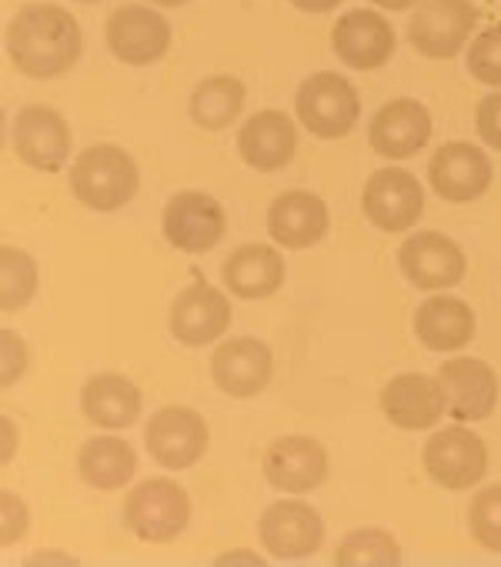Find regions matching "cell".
Wrapping results in <instances>:
<instances>
[{
	"label": "cell",
	"mask_w": 501,
	"mask_h": 567,
	"mask_svg": "<svg viewBox=\"0 0 501 567\" xmlns=\"http://www.w3.org/2000/svg\"><path fill=\"white\" fill-rule=\"evenodd\" d=\"M478 28V8L468 0H425L408 21L411 48L428 61H451Z\"/></svg>",
	"instance_id": "obj_5"
},
{
	"label": "cell",
	"mask_w": 501,
	"mask_h": 567,
	"mask_svg": "<svg viewBox=\"0 0 501 567\" xmlns=\"http://www.w3.org/2000/svg\"><path fill=\"white\" fill-rule=\"evenodd\" d=\"M258 537L272 557L298 560V557L315 554L325 544V517L311 504L288 497V501L272 504L262 514Z\"/></svg>",
	"instance_id": "obj_13"
},
{
	"label": "cell",
	"mask_w": 501,
	"mask_h": 567,
	"mask_svg": "<svg viewBox=\"0 0 501 567\" xmlns=\"http://www.w3.org/2000/svg\"><path fill=\"white\" fill-rule=\"evenodd\" d=\"M288 4L298 8V11H308V14H328L338 4H345V0H288Z\"/></svg>",
	"instance_id": "obj_36"
},
{
	"label": "cell",
	"mask_w": 501,
	"mask_h": 567,
	"mask_svg": "<svg viewBox=\"0 0 501 567\" xmlns=\"http://www.w3.org/2000/svg\"><path fill=\"white\" fill-rule=\"evenodd\" d=\"M164 237L174 250L204 254L214 250L227 234V217L217 197L204 190H177L164 207Z\"/></svg>",
	"instance_id": "obj_8"
},
{
	"label": "cell",
	"mask_w": 501,
	"mask_h": 567,
	"mask_svg": "<svg viewBox=\"0 0 501 567\" xmlns=\"http://www.w3.org/2000/svg\"><path fill=\"white\" fill-rule=\"evenodd\" d=\"M415 334L428 351L454 354L474 338V311L451 295H434L415 311Z\"/></svg>",
	"instance_id": "obj_25"
},
{
	"label": "cell",
	"mask_w": 501,
	"mask_h": 567,
	"mask_svg": "<svg viewBox=\"0 0 501 567\" xmlns=\"http://www.w3.org/2000/svg\"><path fill=\"white\" fill-rule=\"evenodd\" d=\"M438 378L448 391V414L461 424L484 421L498 404L494 368L478 358H448L438 368Z\"/></svg>",
	"instance_id": "obj_21"
},
{
	"label": "cell",
	"mask_w": 501,
	"mask_h": 567,
	"mask_svg": "<svg viewBox=\"0 0 501 567\" xmlns=\"http://www.w3.org/2000/svg\"><path fill=\"white\" fill-rule=\"evenodd\" d=\"M244 84L234 74H214L191 94V117L204 131H224L244 111Z\"/></svg>",
	"instance_id": "obj_28"
},
{
	"label": "cell",
	"mask_w": 501,
	"mask_h": 567,
	"mask_svg": "<svg viewBox=\"0 0 501 567\" xmlns=\"http://www.w3.org/2000/svg\"><path fill=\"white\" fill-rule=\"evenodd\" d=\"M398 560H401V544L391 530H381V527L351 530L335 550L338 567H361V564L385 567V564H398Z\"/></svg>",
	"instance_id": "obj_30"
},
{
	"label": "cell",
	"mask_w": 501,
	"mask_h": 567,
	"mask_svg": "<svg viewBox=\"0 0 501 567\" xmlns=\"http://www.w3.org/2000/svg\"><path fill=\"white\" fill-rule=\"evenodd\" d=\"M78 4H94V0H78Z\"/></svg>",
	"instance_id": "obj_41"
},
{
	"label": "cell",
	"mask_w": 501,
	"mask_h": 567,
	"mask_svg": "<svg viewBox=\"0 0 501 567\" xmlns=\"http://www.w3.org/2000/svg\"><path fill=\"white\" fill-rule=\"evenodd\" d=\"M81 411L91 424L104 431L131 427L141 414V388L114 371L94 374L81 391Z\"/></svg>",
	"instance_id": "obj_26"
},
{
	"label": "cell",
	"mask_w": 501,
	"mask_h": 567,
	"mask_svg": "<svg viewBox=\"0 0 501 567\" xmlns=\"http://www.w3.org/2000/svg\"><path fill=\"white\" fill-rule=\"evenodd\" d=\"M431 141V114L415 97H395L371 117L368 144L388 161H405Z\"/></svg>",
	"instance_id": "obj_19"
},
{
	"label": "cell",
	"mask_w": 501,
	"mask_h": 567,
	"mask_svg": "<svg viewBox=\"0 0 501 567\" xmlns=\"http://www.w3.org/2000/svg\"><path fill=\"white\" fill-rule=\"evenodd\" d=\"M224 288L241 301H265L282 291L285 257L268 244H241L221 264Z\"/></svg>",
	"instance_id": "obj_23"
},
{
	"label": "cell",
	"mask_w": 501,
	"mask_h": 567,
	"mask_svg": "<svg viewBox=\"0 0 501 567\" xmlns=\"http://www.w3.org/2000/svg\"><path fill=\"white\" fill-rule=\"evenodd\" d=\"M38 295V264L28 250L4 244L0 247V311L18 315Z\"/></svg>",
	"instance_id": "obj_29"
},
{
	"label": "cell",
	"mask_w": 501,
	"mask_h": 567,
	"mask_svg": "<svg viewBox=\"0 0 501 567\" xmlns=\"http://www.w3.org/2000/svg\"><path fill=\"white\" fill-rule=\"evenodd\" d=\"M328 204L311 190H285L268 207V234L285 250H305L328 234Z\"/></svg>",
	"instance_id": "obj_24"
},
{
	"label": "cell",
	"mask_w": 501,
	"mask_h": 567,
	"mask_svg": "<svg viewBox=\"0 0 501 567\" xmlns=\"http://www.w3.org/2000/svg\"><path fill=\"white\" fill-rule=\"evenodd\" d=\"M468 74L484 87H501V24H491L471 41Z\"/></svg>",
	"instance_id": "obj_32"
},
{
	"label": "cell",
	"mask_w": 501,
	"mask_h": 567,
	"mask_svg": "<svg viewBox=\"0 0 501 567\" xmlns=\"http://www.w3.org/2000/svg\"><path fill=\"white\" fill-rule=\"evenodd\" d=\"M108 48L121 64L144 68L161 61L171 51V24L164 14L147 11L141 4H124L108 18L104 28Z\"/></svg>",
	"instance_id": "obj_11"
},
{
	"label": "cell",
	"mask_w": 501,
	"mask_h": 567,
	"mask_svg": "<svg viewBox=\"0 0 501 567\" xmlns=\"http://www.w3.org/2000/svg\"><path fill=\"white\" fill-rule=\"evenodd\" d=\"M421 461H425L428 477L441 484L444 491H468L488 471V447L474 431L461 427L458 421L451 427L434 431L425 441Z\"/></svg>",
	"instance_id": "obj_6"
},
{
	"label": "cell",
	"mask_w": 501,
	"mask_h": 567,
	"mask_svg": "<svg viewBox=\"0 0 501 567\" xmlns=\"http://www.w3.org/2000/svg\"><path fill=\"white\" fill-rule=\"evenodd\" d=\"M231 328V305L207 280H194L171 305V331L187 348H204Z\"/></svg>",
	"instance_id": "obj_18"
},
{
	"label": "cell",
	"mask_w": 501,
	"mask_h": 567,
	"mask_svg": "<svg viewBox=\"0 0 501 567\" xmlns=\"http://www.w3.org/2000/svg\"><path fill=\"white\" fill-rule=\"evenodd\" d=\"M211 441V427L207 421L191 411V408H161L154 411V417L147 421V454L167 467V471H184L191 464H197L207 451Z\"/></svg>",
	"instance_id": "obj_9"
},
{
	"label": "cell",
	"mask_w": 501,
	"mask_h": 567,
	"mask_svg": "<svg viewBox=\"0 0 501 567\" xmlns=\"http://www.w3.org/2000/svg\"><path fill=\"white\" fill-rule=\"evenodd\" d=\"M141 187V171L134 157L117 144H94L78 154L71 167V190L74 197L101 214L121 210L134 200Z\"/></svg>",
	"instance_id": "obj_2"
},
{
	"label": "cell",
	"mask_w": 501,
	"mask_h": 567,
	"mask_svg": "<svg viewBox=\"0 0 501 567\" xmlns=\"http://www.w3.org/2000/svg\"><path fill=\"white\" fill-rule=\"evenodd\" d=\"M468 530H471L474 544L501 554V484H488L471 497Z\"/></svg>",
	"instance_id": "obj_31"
},
{
	"label": "cell",
	"mask_w": 501,
	"mask_h": 567,
	"mask_svg": "<svg viewBox=\"0 0 501 567\" xmlns=\"http://www.w3.org/2000/svg\"><path fill=\"white\" fill-rule=\"evenodd\" d=\"M0 507H4V517H0V540L14 544L28 534L31 527V511L24 504V497H18L14 491H0Z\"/></svg>",
	"instance_id": "obj_34"
},
{
	"label": "cell",
	"mask_w": 501,
	"mask_h": 567,
	"mask_svg": "<svg viewBox=\"0 0 501 567\" xmlns=\"http://www.w3.org/2000/svg\"><path fill=\"white\" fill-rule=\"evenodd\" d=\"M398 264L405 277L421 291H444L464 280L468 257L464 250L441 230H415L398 247Z\"/></svg>",
	"instance_id": "obj_7"
},
{
	"label": "cell",
	"mask_w": 501,
	"mask_h": 567,
	"mask_svg": "<svg viewBox=\"0 0 501 567\" xmlns=\"http://www.w3.org/2000/svg\"><path fill=\"white\" fill-rule=\"evenodd\" d=\"M14 154L41 174H58L71 154L68 121L44 104H28L14 117Z\"/></svg>",
	"instance_id": "obj_12"
},
{
	"label": "cell",
	"mask_w": 501,
	"mask_h": 567,
	"mask_svg": "<svg viewBox=\"0 0 501 567\" xmlns=\"http://www.w3.org/2000/svg\"><path fill=\"white\" fill-rule=\"evenodd\" d=\"M375 8H385V11H408V8H415L418 0H371Z\"/></svg>",
	"instance_id": "obj_39"
},
{
	"label": "cell",
	"mask_w": 501,
	"mask_h": 567,
	"mask_svg": "<svg viewBox=\"0 0 501 567\" xmlns=\"http://www.w3.org/2000/svg\"><path fill=\"white\" fill-rule=\"evenodd\" d=\"M18 447V427H11V417H4V461H11Z\"/></svg>",
	"instance_id": "obj_38"
},
{
	"label": "cell",
	"mask_w": 501,
	"mask_h": 567,
	"mask_svg": "<svg viewBox=\"0 0 501 567\" xmlns=\"http://www.w3.org/2000/svg\"><path fill=\"white\" fill-rule=\"evenodd\" d=\"M0 384L11 388L24 378L28 371V344L21 334H14L11 328H0Z\"/></svg>",
	"instance_id": "obj_33"
},
{
	"label": "cell",
	"mask_w": 501,
	"mask_h": 567,
	"mask_svg": "<svg viewBox=\"0 0 501 567\" xmlns=\"http://www.w3.org/2000/svg\"><path fill=\"white\" fill-rule=\"evenodd\" d=\"M78 471L94 491H121L137 471V454L121 437H94L81 447Z\"/></svg>",
	"instance_id": "obj_27"
},
{
	"label": "cell",
	"mask_w": 501,
	"mask_h": 567,
	"mask_svg": "<svg viewBox=\"0 0 501 567\" xmlns=\"http://www.w3.org/2000/svg\"><path fill=\"white\" fill-rule=\"evenodd\" d=\"M211 378L231 398H255L275 378V354L258 338H227L211 354Z\"/></svg>",
	"instance_id": "obj_15"
},
{
	"label": "cell",
	"mask_w": 501,
	"mask_h": 567,
	"mask_svg": "<svg viewBox=\"0 0 501 567\" xmlns=\"http://www.w3.org/2000/svg\"><path fill=\"white\" fill-rule=\"evenodd\" d=\"M191 520V497L167 477H147L124 497V524L147 544L174 540Z\"/></svg>",
	"instance_id": "obj_4"
},
{
	"label": "cell",
	"mask_w": 501,
	"mask_h": 567,
	"mask_svg": "<svg viewBox=\"0 0 501 567\" xmlns=\"http://www.w3.org/2000/svg\"><path fill=\"white\" fill-rule=\"evenodd\" d=\"M428 181L441 200L468 204V200H478L491 187V161L478 144L451 141L431 154Z\"/></svg>",
	"instance_id": "obj_14"
},
{
	"label": "cell",
	"mask_w": 501,
	"mask_h": 567,
	"mask_svg": "<svg viewBox=\"0 0 501 567\" xmlns=\"http://www.w3.org/2000/svg\"><path fill=\"white\" fill-rule=\"evenodd\" d=\"M295 111L308 134L321 141H341L355 131L361 117V94L348 78L335 71H318L298 87Z\"/></svg>",
	"instance_id": "obj_3"
},
{
	"label": "cell",
	"mask_w": 501,
	"mask_h": 567,
	"mask_svg": "<svg viewBox=\"0 0 501 567\" xmlns=\"http://www.w3.org/2000/svg\"><path fill=\"white\" fill-rule=\"evenodd\" d=\"M81 24L58 4H28L8 24V58L21 74L34 81L68 74L81 61Z\"/></svg>",
	"instance_id": "obj_1"
},
{
	"label": "cell",
	"mask_w": 501,
	"mask_h": 567,
	"mask_svg": "<svg viewBox=\"0 0 501 567\" xmlns=\"http://www.w3.org/2000/svg\"><path fill=\"white\" fill-rule=\"evenodd\" d=\"M265 477L278 491H292V494L315 491L328 477V451L325 444L305 434L278 437L265 454Z\"/></svg>",
	"instance_id": "obj_22"
},
{
	"label": "cell",
	"mask_w": 501,
	"mask_h": 567,
	"mask_svg": "<svg viewBox=\"0 0 501 567\" xmlns=\"http://www.w3.org/2000/svg\"><path fill=\"white\" fill-rule=\"evenodd\" d=\"M147 4H157V8H181L187 0H147Z\"/></svg>",
	"instance_id": "obj_40"
},
{
	"label": "cell",
	"mask_w": 501,
	"mask_h": 567,
	"mask_svg": "<svg viewBox=\"0 0 501 567\" xmlns=\"http://www.w3.org/2000/svg\"><path fill=\"white\" fill-rule=\"evenodd\" d=\"M395 31L378 11H348L335 21L331 48L341 64L355 71H378L395 54Z\"/></svg>",
	"instance_id": "obj_17"
},
{
	"label": "cell",
	"mask_w": 501,
	"mask_h": 567,
	"mask_svg": "<svg viewBox=\"0 0 501 567\" xmlns=\"http://www.w3.org/2000/svg\"><path fill=\"white\" fill-rule=\"evenodd\" d=\"M474 127H478V137H481L488 147L501 151V91L488 94V97L478 104V111H474Z\"/></svg>",
	"instance_id": "obj_35"
},
{
	"label": "cell",
	"mask_w": 501,
	"mask_h": 567,
	"mask_svg": "<svg viewBox=\"0 0 501 567\" xmlns=\"http://www.w3.org/2000/svg\"><path fill=\"white\" fill-rule=\"evenodd\" d=\"M234 560H244V564H262L265 557H262V554H255V550H227V554H221V557H217V564H234Z\"/></svg>",
	"instance_id": "obj_37"
},
{
	"label": "cell",
	"mask_w": 501,
	"mask_h": 567,
	"mask_svg": "<svg viewBox=\"0 0 501 567\" xmlns=\"http://www.w3.org/2000/svg\"><path fill=\"white\" fill-rule=\"evenodd\" d=\"M298 151V127L285 111H258L237 131V154L247 167L262 174L282 171Z\"/></svg>",
	"instance_id": "obj_20"
},
{
	"label": "cell",
	"mask_w": 501,
	"mask_h": 567,
	"mask_svg": "<svg viewBox=\"0 0 501 567\" xmlns=\"http://www.w3.org/2000/svg\"><path fill=\"white\" fill-rule=\"evenodd\" d=\"M361 207H365V217L378 230L398 234L421 220L425 190L411 171H401V167L375 171L361 190Z\"/></svg>",
	"instance_id": "obj_10"
},
{
	"label": "cell",
	"mask_w": 501,
	"mask_h": 567,
	"mask_svg": "<svg viewBox=\"0 0 501 567\" xmlns=\"http://www.w3.org/2000/svg\"><path fill=\"white\" fill-rule=\"evenodd\" d=\"M381 411L401 431H428L448 414V391L438 374H398L381 388Z\"/></svg>",
	"instance_id": "obj_16"
}]
</instances>
